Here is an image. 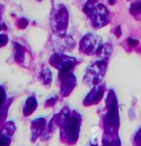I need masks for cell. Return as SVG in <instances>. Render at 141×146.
<instances>
[{
    "mask_svg": "<svg viewBox=\"0 0 141 146\" xmlns=\"http://www.w3.org/2000/svg\"><path fill=\"white\" fill-rule=\"evenodd\" d=\"M128 42H130V44H135L137 43L136 41H133V40H132V39H130V40H128Z\"/></svg>",
    "mask_w": 141,
    "mask_h": 146,
    "instance_id": "obj_1",
    "label": "cell"
}]
</instances>
